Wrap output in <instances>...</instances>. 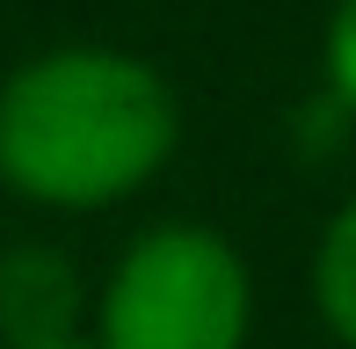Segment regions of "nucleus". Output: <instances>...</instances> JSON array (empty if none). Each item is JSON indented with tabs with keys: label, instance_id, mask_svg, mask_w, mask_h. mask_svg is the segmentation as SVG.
Masks as SVG:
<instances>
[{
	"label": "nucleus",
	"instance_id": "nucleus-4",
	"mask_svg": "<svg viewBox=\"0 0 356 349\" xmlns=\"http://www.w3.org/2000/svg\"><path fill=\"white\" fill-rule=\"evenodd\" d=\"M313 313L342 349H356V197L334 204L313 241Z\"/></svg>",
	"mask_w": 356,
	"mask_h": 349
},
{
	"label": "nucleus",
	"instance_id": "nucleus-2",
	"mask_svg": "<svg viewBox=\"0 0 356 349\" xmlns=\"http://www.w3.org/2000/svg\"><path fill=\"white\" fill-rule=\"evenodd\" d=\"M254 269L204 218H168L124 241L88 298L95 349H248Z\"/></svg>",
	"mask_w": 356,
	"mask_h": 349
},
{
	"label": "nucleus",
	"instance_id": "nucleus-1",
	"mask_svg": "<svg viewBox=\"0 0 356 349\" xmlns=\"http://www.w3.org/2000/svg\"><path fill=\"white\" fill-rule=\"evenodd\" d=\"M182 146V95L138 51L51 44L0 73V182L44 211H117Z\"/></svg>",
	"mask_w": 356,
	"mask_h": 349
},
{
	"label": "nucleus",
	"instance_id": "nucleus-6",
	"mask_svg": "<svg viewBox=\"0 0 356 349\" xmlns=\"http://www.w3.org/2000/svg\"><path fill=\"white\" fill-rule=\"evenodd\" d=\"M0 349H95L88 335H66V342H0Z\"/></svg>",
	"mask_w": 356,
	"mask_h": 349
},
{
	"label": "nucleus",
	"instance_id": "nucleus-3",
	"mask_svg": "<svg viewBox=\"0 0 356 349\" xmlns=\"http://www.w3.org/2000/svg\"><path fill=\"white\" fill-rule=\"evenodd\" d=\"M73 313H80V284L58 247L0 255V342H66Z\"/></svg>",
	"mask_w": 356,
	"mask_h": 349
},
{
	"label": "nucleus",
	"instance_id": "nucleus-5",
	"mask_svg": "<svg viewBox=\"0 0 356 349\" xmlns=\"http://www.w3.org/2000/svg\"><path fill=\"white\" fill-rule=\"evenodd\" d=\"M320 73H327L334 109L356 117V0H334V8H327V29H320Z\"/></svg>",
	"mask_w": 356,
	"mask_h": 349
}]
</instances>
